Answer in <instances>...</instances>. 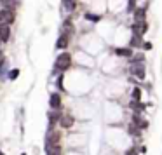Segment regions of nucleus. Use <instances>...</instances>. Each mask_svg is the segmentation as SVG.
<instances>
[{
	"mask_svg": "<svg viewBox=\"0 0 162 155\" xmlns=\"http://www.w3.org/2000/svg\"><path fill=\"white\" fill-rule=\"evenodd\" d=\"M45 153H47V155H61V146H60V145H51V146H45Z\"/></svg>",
	"mask_w": 162,
	"mask_h": 155,
	"instance_id": "nucleus-9",
	"label": "nucleus"
},
{
	"mask_svg": "<svg viewBox=\"0 0 162 155\" xmlns=\"http://www.w3.org/2000/svg\"><path fill=\"white\" fill-rule=\"evenodd\" d=\"M0 155H6V153H4V152H0Z\"/></svg>",
	"mask_w": 162,
	"mask_h": 155,
	"instance_id": "nucleus-26",
	"label": "nucleus"
},
{
	"mask_svg": "<svg viewBox=\"0 0 162 155\" xmlns=\"http://www.w3.org/2000/svg\"><path fill=\"white\" fill-rule=\"evenodd\" d=\"M127 9H129V12L134 11V0H129V6H127Z\"/></svg>",
	"mask_w": 162,
	"mask_h": 155,
	"instance_id": "nucleus-24",
	"label": "nucleus"
},
{
	"mask_svg": "<svg viewBox=\"0 0 162 155\" xmlns=\"http://www.w3.org/2000/svg\"><path fill=\"white\" fill-rule=\"evenodd\" d=\"M61 141V133L60 131H49L47 133V138H45V146H51V145H60Z\"/></svg>",
	"mask_w": 162,
	"mask_h": 155,
	"instance_id": "nucleus-2",
	"label": "nucleus"
},
{
	"mask_svg": "<svg viewBox=\"0 0 162 155\" xmlns=\"http://www.w3.org/2000/svg\"><path fill=\"white\" fill-rule=\"evenodd\" d=\"M86 19H89V21H99V16H94V14H86Z\"/></svg>",
	"mask_w": 162,
	"mask_h": 155,
	"instance_id": "nucleus-21",
	"label": "nucleus"
},
{
	"mask_svg": "<svg viewBox=\"0 0 162 155\" xmlns=\"http://www.w3.org/2000/svg\"><path fill=\"white\" fill-rule=\"evenodd\" d=\"M138 126H134V124H133V126H129V133L133 134V136H140V131H138Z\"/></svg>",
	"mask_w": 162,
	"mask_h": 155,
	"instance_id": "nucleus-19",
	"label": "nucleus"
},
{
	"mask_svg": "<svg viewBox=\"0 0 162 155\" xmlns=\"http://www.w3.org/2000/svg\"><path fill=\"white\" fill-rule=\"evenodd\" d=\"M21 155H26V153H21Z\"/></svg>",
	"mask_w": 162,
	"mask_h": 155,
	"instance_id": "nucleus-28",
	"label": "nucleus"
},
{
	"mask_svg": "<svg viewBox=\"0 0 162 155\" xmlns=\"http://www.w3.org/2000/svg\"><path fill=\"white\" fill-rule=\"evenodd\" d=\"M131 45H133V47L141 45V35H136V33H134V37H133V40H131Z\"/></svg>",
	"mask_w": 162,
	"mask_h": 155,
	"instance_id": "nucleus-17",
	"label": "nucleus"
},
{
	"mask_svg": "<svg viewBox=\"0 0 162 155\" xmlns=\"http://www.w3.org/2000/svg\"><path fill=\"white\" fill-rule=\"evenodd\" d=\"M66 45H68V35H66V33H63V35H60V38H58L56 47H58V49H65Z\"/></svg>",
	"mask_w": 162,
	"mask_h": 155,
	"instance_id": "nucleus-10",
	"label": "nucleus"
},
{
	"mask_svg": "<svg viewBox=\"0 0 162 155\" xmlns=\"http://www.w3.org/2000/svg\"><path fill=\"white\" fill-rule=\"evenodd\" d=\"M136 21H145V9H136Z\"/></svg>",
	"mask_w": 162,
	"mask_h": 155,
	"instance_id": "nucleus-15",
	"label": "nucleus"
},
{
	"mask_svg": "<svg viewBox=\"0 0 162 155\" xmlns=\"http://www.w3.org/2000/svg\"><path fill=\"white\" fill-rule=\"evenodd\" d=\"M131 108H133L134 112H138V113H140V112H141V110H143L145 107H143V105H141L140 101H136V99H133V101H131Z\"/></svg>",
	"mask_w": 162,
	"mask_h": 155,
	"instance_id": "nucleus-14",
	"label": "nucleus"
},
{
	"mask_svg": "<svg viewBox=\"0 0 162 155\" xmlns=\"http://www.w3.org/2000/svg\"><path fill=\"white\" fill-rule=\"evenodd\" d=\"M143 47H145V49H146V51H148V49H152V44H150V42H146V44H145V45H143Z\"/></svg>",
	"mask_w": 162,
	"mask_h": 155,
	"instance_id": "nucleus-25",
	"label": "nucleus"
},
{
	"mask_svg": "<svg viewBox=\"0 0 162 155\" xmlns=\"http://www.w3.org/2000/svg\"><path fill=\"white\" fill-rule=\"evenodd\" d=\"M125 155H138V150L136 148H129L127 152H125Z\"/></svg>",
	"mask_w": 162,
	"mask_h": 155,
	"instance_id": "nucleus-22",
	"label": "nucleus"
},
{
	"mask_svg": "<svg viewBox=\"0 0 162 155\" xmlns=\"http://www.w3.org/2000/svg\"><path fill=\"white\" fill-rule=\"evenodd\" d=\"M133 99H136V101H140V99H141V91L138 89V87L133 89Z\"/></svg>",
	"mask_w": 162,
	"mask_h": 155,
	"instance_id": "nucleus-18",
	"label": "nucleus"
},
{
	"mask_svg": "<svg viewBox=\"0 0 162 155\" xmlns=\"http://www.w3.org/2000/svg\"><path fill=\"white\" fill-rule=\"evenodd\" d=\"M56 84H58V87H61V91H63V75L58 79V82H56Z\"/></svg>",
	"mask_w": 162,
	"mask_h": 155,
	"instance_id": "nucleus-23",
	"label": "nucleus"
},
{
	"mask_svg": "<svg viewBox=\"0 0 162 155\" xmlns=\"http://www.w3.org/2000/svg\"><path fill=\"white\" fill-rule=\"evenodd\" d=\"M9 37H11V26L0 21V42H7Z\"/></svg>",
	"mask_w": 162,
	"mask_h": 155,
	"instance_id": "nucleus-3",
	"label": "nucleus"
},
{
	"mask_svg": "<svg viewBox=\"0 0 162 155\" xmlns=\"http://www.w3.org/2000/svg\"><path fill=\"white\" fill-rule=\"evenodd\" d=\"M115 54H117V56H122V58H131V56H133V51H131V49H115Z\"/></svg>",
	"mask_w": 162,
	"mask_h": 155,
	"instance_id": "nucleus-12",
	"label": "nucleus"
},
{
	"mask_svg": "<svg viewBox=\"0 0 162 155\" xmlns=\"http://www.w3.org/2000/svg\"><path fill=\"white\" fill-rule=\"evenodd\" d=\"M131 73L141 80V79H145V66H143L141 63H134L133 66H131Z\"/></svg>",
	"mask_w": 162,
	"mask_h": 155,
	"instance_id": "nucleus-6",
	"label": "nucleus"
},
{
	"mask_svg": "<svg viewBox=\"0 0 162 155\" xmlns=\"http://www.w3.org/2000/svg\"><path fill=\"white\" fill-rule=\"evenodd\" d=\"M0 61H2V56H0Z\"/></svg>",
	"mask_w": 162,
	"mask_h": 155,
	"instance_id": "nucleus-27",
	"label": "nucleus"
},
{
	"mask_svg": "<svg viewBox=\"0 0 162 155\" xmlns=\"http://www.w3.org/2000/svg\"><path fill=\"white\" fill-rule=\"evenodd\" d=\"M146 30H148V26H146L145 21H136L134 25H133V32H134L136 35H143Z\"/></svg>",
	"mask_w": 162,
	"mask_h": 155,
	"instance_id": "nucleus-7",
	"label": "nucleus"
},
{
	"mask_svg": "<svg viewBox=\"0 0 162 155\" xmlns=\"http://www.w3.org/2000/svg\"><path fill=\"white\" fill-rule=\"evenodd\" d=\"M0 21L11 25V23L14 21V12H12L11 9H2V11H0Z\"/></svg>",
	"mask_w": 162,
	"mask_h": 155,
	"instance_id": "nucleus-5",
	"label": "nucleus"
},
{
	"mask_svg": "<svg viewBox=\"0 0 162 155\" xmlns=\"http://www.w3.org/2000/svg\"><path fill=\"white\" fill-rule=\"evenodd\" d=\"M70 64H71V56L68 52H61L58 56V59H56L54 66H56V70H60V72H65V70L70 68Z\"/></svg>",
	"mask_w": 162,
	"mask_h": 155,
	"instance_id": "nucleus-1",
	"label": "nucleus"
},
{
	"mask_svg": "<svg viewBox=\"0 0 162 155\" xmlns=\"http://www.w3.org/2000/svg\"><path fill=\"white\" fill-rule=\"evenodd\" d=\"M17 75H19V70H11V73H9V80L17 79Z\"/></svg>",
	"mask_w": 162,
	"mask_h": 155,
	"instance_id": "nucleus-20",
	"label": "nucleus"
},
{
	"mask_svg": "<svg viewBox=\"0 0 162 155\" xmlns=\"http://www.w3.org/2000/svg\"><path fill=\"white\" fill-rule=\"evenodd\" d=\"M58 112H60V110H52V112H49V120H51L49 124H51V127L60 120V113H58Z\"/></svg>",
	"mask_w": 162,
	"mask_h": 155,
	"instance_id": "nucleus-11",
	"label": "nucleus"
},
{
	"mask_svg": "<svg viewBox=\"0 0 162 155\" xmlns=\"http://www.w3.org/2000/svg\"><path fill=\"white\" fill-rule=\"evenodd\" d=\"M58 122L61 124V127H71L73 126V117L71 115H60Z\"/></svg>",
	"mask_w": 162,
	"mask_h": 155,
	"instance_id": "nucleus-8",
	"label": "nucleus"
},
{
	"mask_svg": "<svg viewBox=\"0 0 162 155\" xmlns=\"http://www.w3.org/2000/svg\"><path fill=\"white\" fill-rule=\"evenodd\" d=\"M63 4H65L66 11H73L75 9V0H63Z\"/></svg>",
	"mask_w": 162,
	"mask_h": 155,
	"instance_id": "nucleus-16",
	"label": "nucleus"
},
{
	"mask_svg": "<svg viewBox=\"0 0 162 155\" xmlns=\"http://www.w3.org/2000/svg\"><path fill=\"white\" fill-rule=\"evenodd\" d=\"M133 124H134V126H140V127H146V126H148V124H146L140 115H136V113H134V117H133Z\"/></svg>",
	"mask_w": 162,
	"mask_h": 155,
	"instance_id": "nucleus-13",
	"label": "nucleus"
},
{
	"mask_svg": "<svg viewBox=\"0 0 162 155\" xmlns=\"http://www.w3.org/2000/svg\"><path fill=\"white\" fill-rule=\"evenodd\" d=\"M49 107H51V110H60L61 108V94L52 92L51 98H49Z\"/></svg>",
	"mask_w": 162,
	"mask_h": 155,
	"instance_id": "nucleus-4",
	"label": "nucleus"
}]
</instances>
